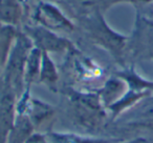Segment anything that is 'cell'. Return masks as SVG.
Wrapping results in <instances>:
<instances>
[{
  "mask_svg": "<svg viewBox=\"0 0 153 143\" xmlns=\"http://www.w3.org/2000/svg\"><path fill=\"white\" fill-rule=\"evenodd\" d=\"M65 113L67 119L82 134L99 136L106 132L110 124V116L97 93L69 90Z\"/></svg>",
  "mask_w": 153,
  "mask_h": 143,
  "instance_id": "obj_1",
  "label": "cell"
},
{
  "mask_svg": "<svg viewBox=\"0 0 153 143\" xmlns=\"http://www.w3.org/2000/svg\"><path fill=\"white\" fill-rule=\"evenodd\" d=\"M148 62L153 66V19L137 12L126 47V64ZM126 65V66H127Z\"/></svg>",
  "mask_w": 153,
  "mask_h": 143,
  "instance_id": "obj_2",
  "label": "cell"
},
{
  "mask_svg": "<svg viewBox=\"0 0 153 143\" xmlns=\"http://www.w3.org/2000/svg\"><path fill=\"white\" fill-rule=\"evenodd\" d=\"M27 37L41 52H74L76 51L70 41L57 36L51 31L43 28H33L26 30Z\"/></svg>",
  "mask_w": 153,
  "mask_h": 143,
  "instance_id": "obj_3",
  "label": "cell"
},
{
  "mask_svg": "<svg viewBox=\"0 0 153 143\" xmlns=\"http://www.w3.org/2000/svg\"><path fill=\"white\" fill-rule=\"evenodd\" d=\"M17 96L0 80V143H7L16 118Z\"/></svg>",
  "mask_w": 153,
  "mask_h": 143,
  "instance_id": "obj_4",
  "label": "cell"
},
{
  "mask_svg": "<svg viewBox=\"0 0 153 143\" xmlns=\"http://www.w3.org/2000/svg\"><path fill=\"white\" fill-rule=\"evenodd\" d=\"M46 143H117L124 138L108 136H92L74 132H55L49 130L44 132Z\"/></svg>",
  "mask_w": 153,
  "mask_h": 143,
  "instance_id": "obj_5",
  "label": "cell"
},
{
  "mask_svg": "<svg viewBox=\"0 0 153 143\" xmlns=\"http://www.w3.org/2000/svg\"><path fill=\"white\" fill-rule=\"evenodd\" d=\"M35 19L43 26L53 30H74V25L70 23V21H68L56 7L45 3L39 5Z\"/></svg>",
  "mask_w": 153,
  "mask_h": 143,
  "instance_id": "obj_6",
  "label": "cell"
},
{
  "mask_svg": "<svg viewBox=\"0 0 153 143\" xmlns=\"http://www.w3.org/2000/svg\"><path fill=\"white\" fill-rule=\"evenodd\" d=\"M35 132L36 130L27 115L24 113H16L15 122L7 143H25Z\"/></svg>",
  "mask_w": 153,
  "mask_h": 143,
  "instance_id": "obj_7",
  "label": "cell"
},
{
  "mask_svg": "<svg viewBox=\"0 0 153 143\" xmlns=\"http://www.w3.org/2000/svg\"><path fill=\"white\" fill-rule=\"evenodd\" d=\"M42 61V52L37 47H33L27 56L24 70V82L25 88H30L35 82H38L39 74Z\"/></svg>",
  "mask_w": 153,
  "mask_h": 143,
  "instance_id": "obj_8",
  "label": "cell"
},
{
  "mask_svg": "<svg viewBox=\"0 0 153 143\" xmlns=\"http://www.w3.org/2000/svg\"><path fill=\"white\" fill-rule=\"evenodd\" d=\"M58 80H59V74L55 63L48 56V53L42 52V61H41L38 82L45 84L47 88L55 92L57 90Z\"/></svg>",
  "mask_w": 153,
  "mask_h": 143,
  "instance_id": "obj_9",
  "label": "cell"
},
{
  "mask_svg": "<svg viewBox=\"0 0 153 143\" xmlns=\"http://www.w3.org/2000/svg\"><path fill=\"white\" fill-rule=\"evenodd\" d=\"M19 0H0V20L15 25L21 18Z\"/></svg>",
  "mask_w": 153,
  "mask_h": 143,
  "instance_id": "obj_10",
  "label": "cell"
},
{
  "mask_svg": "<svg viewBox=\"0 0 153 143\" xmlns=\"http://www.w3.org/2000/svg\"><path fill=\"white\" fill-rule=\"evenodd\" d=\"M140 9L137 12H140V14L147 16V17L153 19V3H149V4H144L140 5Z\"/></svg>",
  "mask_w": 153,
  "mask_h": 143,
  "instance_id": "obj_11",
  "label": "cell"
}]
</instances>
